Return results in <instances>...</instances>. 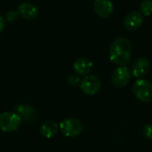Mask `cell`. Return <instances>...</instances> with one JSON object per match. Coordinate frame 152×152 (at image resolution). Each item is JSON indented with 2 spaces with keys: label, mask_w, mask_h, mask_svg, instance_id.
Wrapping results in <instances>:
<instances>
[{
  "label": "cell",
  "mask_w": 152,
  "mask_h": 152,
  "mask_svg": "<svg viewBox=\"0 0 152 152\" xmlns=\"http://www.w3.org/2000/svg\"><path fill=\"white\" fill-rule=\"evenodd\" d=\"M94 9L99 17L108 18L114 11L113 2L112 0H94Z\"/></svg>",
  "instance_id": "cell-9"
},
{
  "label": "cell",
  "mask_w": 152,
  "mask_h": 152,
  "mask_svg": "<svg viewBox=\"0 0 152 152\" xmlns=\"http://www.w3.org/2000/svg\"><path fill=\"white\" fill-rule=\"evenodd\" d=\"M140 12L143 16H151L152 14V0H143L140 4Z\"/></svg>",
  "instance_id": "cell-14"
},
{
  "label": "cell",
  "mask_w": 152,
  "mask_h": 152,
  "mask_svg": "<svg viewBox=\"0 0 152 152\" xmlns=\"http://www.w3.org/2000/svg\"><path fill=\"white\" fill-rule=\"evenodd\" d=\"M16 112L20 118H23L26 121H30L35 119L36 118V113L35 110L32 107L27 106V105H18L15 107Z\"/></svg>",
  "instance_id": "cell-13"
},
{
  "label": "cell",
  "mask_w": 152,
  "mask_h": 152,
  "mask_svg": "<svg viewBox=\"0 0 152 152\" xmlns=\"http://www.w3.org/2000/svg\"><path fill=\"white\" fill-rule=\"evenodd\" d=\"M17 12L20 17L24 20H31L37 18L38 15V9L36 5L30 3H22L19 4L17 8Z\"/></svg>",
  "instance_id": "cell-10"
},
{
  "label": "cell",
  "mask_w": 152,
  "mask_h": 152,
  "mask_svg": "<svg viewBox=\"0 0 152 152\" xmlns=\"http://www.w3.org/2000/svg\"><path fill=\"white\" fill-rule=\"evenodd\" d=\"M101 80L95 75H86L79 83L81 91L86 95H94L101 89Z\"/></svg>",
  "instance_id": "cell-5"
},
{
  "label": "cell",
  "mask_w": 152,
  "mask_h": 152,
  "mask_svg": "<svg viewBox=\"0 0 152 152\" xmlns=\"http://www.w3.org/2000/svg\"><path fill=\"white\" fill-rule=\"evenodd\" d=\"M132 49L133 45L128 38L118 37L112 42L110 47V59L118 66H126L130 61Z\"/></svg>",
  "instance_id": "cell-1"
},
{
  "label": "cell",
  "mask_w": 152,
  "mask_h": 152,
  "mask_svg": "<svg viewBox=\"0 0 152 152\" xmlns=\"http://www.w3.org/2000/svg\"><path fill=\"white\" fill-rule=\"evenodd\" d=\"M132 91L135 98L142 102H151L152 101V84L147 79L136 80Z\"/></svg>",
  "instance_id": "cell-2"
},
{
  "label": "cell",
  "mask_w": 152,
  "mask_h": 152,
  "mask_svg": "<svg viewBox=\"0 0 152 152\" xmlns=\"http://www.w3.org/2000/svg\"><path fill=\"white\" fill-rule=\"evenodd\" d=\"M59 130V125L54 121H45L40 127V134L46 139L53 138Z\"/></svg>",
  "instance_id": "cell-12"
},
{
  "label": "cell",
  "mask_w": 152,
  "mask_h": 152,
  "mask_svg": "<svg viewBox=\"0 0 152 152\" xmlns=\"http://www.w3.org/2000/svg\"><path fill=\"white\" fill-rule=\"evenodd\" d=\"M80 77L77 74H74V75H69L68 77V83L70 85V86H77V84L80 83Z\"/></svg>",
  "instance_id": "cell-17"
},
{
  "label": "cell",
  "mask_w": 152,
  "mask_h": 152,
  "mask_svg": "<svg viewBox=\"0 0 152 152\" xmlns=\"http://www.w3.org/2000/svg\"><path fill=\"white\" fill-rule=\"evenodd\" d=\"M142 134L146 139L152 141V124H146L143 126Z\"/></svg>",
  "instance_id": "cell-16"
},
{
  "label": "cell",
  "mask_w": 152,
  "mask_h": 152,
  "mask_svg": "<svg viewBox=\"0 0 152 152\" xmlns=\"http://www.w3.org/2000/svg\"><path fill=\"white\" fill-rule=\"evenodd\" d=\"M143 23V15L138 11H132L124 18V26L129 31H136L140 29Z\"/></svg>",
  "instance_id": "cell-7"
},
{
  "label": "cell",
  "mask_w": 152,
  "mask_h": 152,
  "mask_svg": "<svg viewBox=\"0 0 152 152\" xmlns=\"http://www.w3.org/2000/svg\"><path fill=\"white\" fill-rule=\"evenodd\" d=\"M59 128L63 135L74 138L80 135L83 132V125L81 121L76 118H66L59 124Z\"/></svg>",
  "instance_id": "cell-3"
},
{
  "label": "cell",
  "mask_w": 152,
  "mask_h": 152,
  "mask_svg": "<svg viewBox=\"0 0 152 152\" xmlns=\"http://www.w3.org/2000/svg\"><path fill=\"white\" fill-rule=\"evenodd\" d=\"M151 69V62L146 57H139L132 66V74L134 77L141 79L146 77Z\"/></svg>",
  "instance_id": "cell-8"
},
{
  "label": "cell",
  "mask_w": 152,
  "mask_h": 152,
  "mask_svg": "<svg viewBox=\"0 0 152 152\" xmlns=\"http://www.w3.org/2000/svg\"><path fill=\"white\" fill-rule=\"evenodd\" d=\"M93 69V62L90 59L86 57L77 58L73 63V69L75 73L78 76L89 75Z\"/></svg>",
  "instance_id": "cell-11"
},
{
  "label": "cell",
  "mask_w": 152,
  "mask_h": 152,
  "mask_svg": "<svg viewBox=\"0 0 152 152\" xmlns=\"http://www.w3.org/2000/svg\"><path fill=\"white\" fill-rule=\"evenodd\" d=\"M21 124L20 117L15 112H3L0 114V129L4 133L15 132Z\"/></svg>",
  "instance_id": "cell-4"
},
{
  "label": "cell",
  "mask_w": 152,
  "mask_h": 152,
  "mask_svg": "<svg viewBox=\"0 0 152 152\" xmlns=\"http://www.w3.org/2000/svg\"><path fill=\"white\" fill-rule=\"evenodd\" d=\"M19 14L17 12V11H9L5 13L4 15V20L7 22H13L17 20Z\"/></svg>",
  "instance_id": "cell-15"
},
{
  "label": "cell",
  "mask_w": 152,
  "mask_h": 152,
  "mask_svg": "<svg viewBox=\"0 0 152 152\" xmlns=\"http://www.w3.org/2000/svg\"><path fill=\"white\" fill-rule=\"evenodd\" d=\"M5 20H4V17H2L1 15H0V33L4 29V28H5Z\"/></svg>",
  "instance_id": "cell-18"
},
{
  "label": "cell",
  "mask_w": 152,
  "mask_h": 152,
  "mask_svg": "<svg viewBox=\"0 0 152 152\" xmlns=\"http://www.w3.org/2000/svg\"><path fill=\"white\" fill-rule=\"evenodd\" d=\"M132 72L126 66H120L114 70L111 76V83L117 88L126 86L131 80Z\"/></svg>",
  "instance_id": "cell-6"
}]
</instances>
